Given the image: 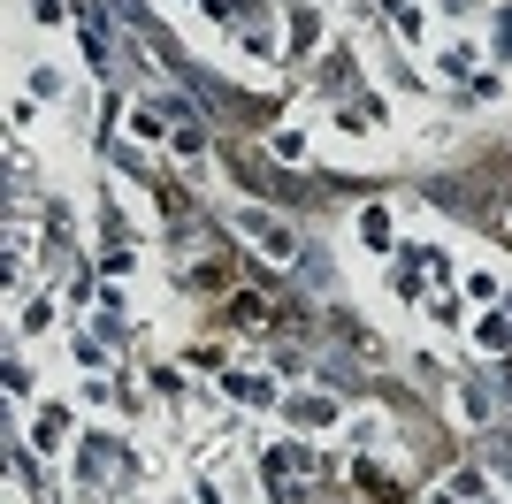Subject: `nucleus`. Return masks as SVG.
I'll return each instance as SVG.
<instances>
[{
  "instance_id": "obj_23",
  "label": "nucleus",
  "mask_w": 512,
  "mask_h": 504,
  "mask_svg": "<svg viewBox=\"0 0 512 504\" xmlns=\"http://www.w3.org/2000/svg\"><path fill=\"white\" fill-rule=\"evenodd\" d=\"M482 504H512V497H482Z\"/></svg>"
},
{
  "instance_id": "obj_19",
  "label": "nucleus",
  "mask_w": 512,
  "mask_h": 504,
  "mask_svg": "<svg viewBox=\"0 0 512 504\" xmlns=\"http://www.w3.org/2000/svg\"><path fill=\"white\" fill-rule=\"evenodd\" d=\"M31 92H39V100H54V92H62V69H46V62H31Z\"/></svg>"
},
{
  "instance_id": "obj_1",
  "label": "nucleus",
  "mask_w": 512,
  "mask_h": 504,
  "mask_svg": "<svg viewBox=\"0 0 512 504\" xmlns=\"http://www.w3.org/2000/svg\"><path fill=\"white\" fill-rule=\"evenodd\" d=\"M230 230L253 245V260H268V268H299L306 260V245H299V230L291 222H276L268 207H230Z\"/></svg>"
},
{
  "instance_id": "obj_11",
  "label": "nucleus",
  "mask_w": 512,
  "mask_h": 504,
  "mask_svg": "<svg viewBox=\"0 0 512 504\" xmlns=\"http://www.w3.org/2000/svg\"><path fill=\"white\" fill-rule=\"evenodd\" d=\"M360 245H367V252H390V245H398V222H390V207H360Z\"/></svg>"
},
{
  "instance_id": "obj_14",
  "label": "nucleus",
  "mask_w": 512,
  "mask_h": 504,
  "mask_svg": "<svg viewBox=\"0 0 512 504\" xmlns=\"http://www.w3.org/2000/svg\"><path fill=\"white\" fill-rule=\"evenodd\" d=\"M31 443H39V451H62V443H69V413H54V405H46L39 428H31Z\"/></svg>"
},
{
  "instance_id": "obj_12",
  "label": "nucleus",
  "mask_w": 512,
  "mask_h": 504,
  "mask_svg": "<svg viewBox=\"0 0 512 504\" xmlns=\"http://www.w3.org/2000/svg\"><path fill=\"white\" fill-rule=\"evenodd\" d=\"M344 443H352V451H375V443H383V413H375V405L344 413Z\"/></svg>"
},
{
  "instance_id": "obj_4",
  "label": "nucleus",
  "mask_w": 512,
  "mask_h": 504,
  "mask_svg": "<svg viewBox=\"0 0 512 504\" xmlns=\"http://www.w3.org/2000/svg\"><path fill=\"white\" fill-rule=\"evenodd\" d=\"M482 497H497L482 466H459V474H444V482L428 489V504H482Z\"/></svg>"
},
{
  "instance_id": "obj_8",
  "label": "nucleus",
  "mask_w": 512,
  "mask_h": 504,
  "mask_svg": "<svg viewBox=\"0 0 512 504\" xmlns=\"http://www.w3.org/2000/svg\"><path fill=\"white\" fill-rule=\"evenodd\" d=\"M467 336H474V352H512V306H497V314H474L467 321Z\"/></svg>"
},
{
  "instance_id": "obj_24",
  "label": "nucleus",
  "mask_w": 512,
  "mask_h": 504,
  "mask_svg": "<svg viewBox=\"0 0 512 504\" xmlns=\"http://www.w3.org/2000/svg\"><path fill=\"white\" fill-rule=\"evenodd\" d=\"M199 8H207V0H199Z\"/></svg>"
},
{
  "instance_id": "obj_10",
  "label": "nucleus",
  "mask_w": 512,
  "mask_h": 504,
  "mask_svg": "<svg viewBox=\"0 0 512 504\" xmlns=\"http://www.w3.org/2000/svg\"><path fill=\"white\" fill-rule=\"evenodd\" d=\"M237 54H245V62H260V69H268V62H283V31H276V23H245Z\"/></svg>"
},
{
  "instance_id": "obj_13",
  "label": "nucleus",
  "mask_w": 512,
  "mask_h": 504,
  "mask_svg": "<svg viewBox=\"0 0 512 504\" xmlns=\"http://www.w3.org/2000/svg\"><path fill=\"white\" fill-rule=\"evenodd\" d=\"M16 329H23V336L54 329V298H46V291H39V298H23V306H16Z\"/></svg>"
},
{
  "instance_id": "obj_16",
  "label": "nucleus",
  "mask_w": 512,
  "mask_h": 504,
  "mask_svg": "<svg viewBox=\"0 0 512 504\" xmlns=\"http://www.w3.org/2000/svg\"><path fill=\"white\" fill-rule=\"evenodd\" d=\"M230 329H268V306H260L253 291H237L230 298Z\"/></svg>"
},
{
  "instance_id": "obj_5",
  "label": "nucleus",
  "mask_w": 512,
  "mask_h": 504,
  "mask_svg": "<svg viewBox=\"0 0 512 504\" xmlns=\"http://www.w3.org/2000/svg\"><path fill=\"white\" fill-rule=\"evenodd\" d=\"M222 390H230L237 405H268V413H276V405H283L276 375H260V367H237V375H222Z\"/></svg>"
},
{
  "instance_id": "obj_3",
  "label": "nucleus",
  "mask_w": 512,
  "mask_h": 504,
  "mask_svg": "<svg viewBox=\"0 0 512 504\" xmlns=\"http://www.w3.org/2000/svg\"><path fill=\"white\" fill-rule=\"evenodd\" d=\"M497 382H459V390H451V413L467 420V428H497Z\"/></svg>"
},
{
  "instance_id": "obj_20",
  "label": "nucleus",
  "mask_w": 512,
  "mask_h": 504,
  "mask_svg": "<svg viewBox=\"0 0 512 504\" xmlns=\"http://www.w3.org/2000/svg\"><path fill=\"white\" fill-rule=\"evenodd\" d=\"M497 62H512V8H497Z\"/></svg>"
},
{
  "instance_id": "obj_17",
  "label": "nucleus",
  "mask_w": 512,
  "mask_h": 504,
  "mask_svg": "<svg viewBox=\"0 0 512 504\" xmlns=\"http://www.w3.org/2000/svg\"><path fill=\"white\" fill-rule=\"evenodd\" d=\"M69 352H77V367H85V375H107V344H92V329L69 336Z\"/></svg>"
},
{
  "instance_id": "obj_22",
  "label": "nucleus",
  "mask_w": 512,
  "mask_h": 504,
  "mask_svg": "<svg viewBox=\"0 0 512 504\" xmlns=\"http://www.w3.org/2000/svg\"><path fill=\"white\" fill-rule=\"evenodd\" d=\"M490 382H497V398H505V405H512V367H497V375H490Z\"/></svg>"
},
{
  "instance_id": "obj_21",
  "label": "nucleus",
  "mask_w": 512,
  "mask_h": 504,
  "mask_svg": "<svg viewBox=\"0 0 512 504\" xmlns=\"http://www.w3.org/2000/svg\"><path fill=\"white\" fill-rule=\"evenodd\" d=\"M31 16H39V23H62L69 8H62V0H31Z\"/></svg>"
},
{
  "instance_id": "obj_2",
  "label": "nucleus",
  "mask_w": 512,
  "mask_h": 504,
  "mask_svg": "<svg viewBox=\"0 0 512 504\" xmlns=\"http://www.w3.org/2000/svg\"><path fill=\"white\" fill-rule=\"evenodd\" d=\"M428 69H436V84H451V92H467V84L482 77V54H474V46L459 39V46H436V54H428Z\"/></svg>"
},
{
  "instance_id": "obj_15",
  "label": "nucleus",
  "mask_w": 512,
  "mask_h": 504,
  "mask_svg": "<svg viewBox=\"0 0 512 504\" xmlns=\"http://www.w3.org/2000/svg\"><path fill=\"white\" fill-rule=\"evenodd\" d=\"M428 321H436V329H459V321H467V298H459V291H436V298H428Z\"/></svg>"
},
{
  "instance_id": "obj_9",
  "label": "nucleus",
  "mask_w": 512,
  "mask_h": 504,
  "mask_svg": "<svg viewBox=\"0 0 512 504\" xmlns=\"http://www.w3.org/2000/svg\"><path fill=\"white\" fill-rule=\"evenodd\" d=\"M123 130L138 138V146H169V115H161V100H138L123 115Z\"/></svg>"
},
{
  "instance_id": "obj_18",
  "label": "nucleus",
  "mask_w": 512,
  "mask_h": 504,
  "mask_svg": "<svg viewBox=\"0 0 512 504\" xmlns=\"http://www.w3.org/2000/svg\"><path fill=\"white\" fill-rule=\"evenodd\" d=\"M268 153L299 168V161H306V153H314V146H306V130H276V138H268Z\"/></svg>"
},
{
  "instance_id": "obj_6",
  "label": "nucleus",
  "mask_w": 512,
  "mask_h": 504,
  "mask_svg": "<svg viewBox=\"0 0 512 504\" xmlns=\"http://www.w3.org/2000/svg\"><path fill=\"white\" fill-rule=\"evenodd\" d=\"M314 69H321V77H314L321 92H352V77H360V54L337 39V46H321V62H314Z\"/></svg>"
},
{
  "instance_id": "obj_7",
  "label": "nucleus",
  "mask_w": 512,
  "mask_h": 504,
  "mask_svg": "<svg viewBox=\"0 0 512 504\" xmlns=\"http://www.w3.org/2000/svg\"><path fill=\"white\" fill-rule=\"evenodd\" d=\"M276 413L291 420L299 436H314V428H337V398H283Z\"/></svg>"
}]
</instances>
